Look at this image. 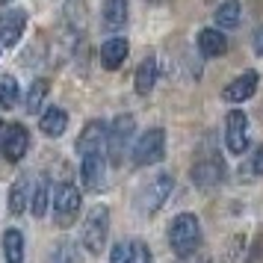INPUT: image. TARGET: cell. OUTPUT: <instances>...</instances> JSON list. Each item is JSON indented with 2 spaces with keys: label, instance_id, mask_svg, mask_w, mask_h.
<instances>
[{
  "label": "cell",
  "instance_id": "1",
  "mask_svg": "<svg viewBox=\"0 0 263 263\" xmlns=\"http://www.w3.org/2000/svg\"><path fill=\"white\" fill-rule=\"evenodd\" d=\"M201 242V225H198V216L195 213H180L175 216V222L168 225V246L175 254L186 257L198 249Z\"/></svg>",
  "mask_w": 263,
  "mask_h": 263
},
{
  "label": "cell",
  "instance_id": "2",
  "mask_svg": "<svg viewBox=\"0 0 263 263\" xmlns=\"http://www.w3.org/2000/svg\"><path fill=\"white\" fill-rule=\"evenodd\" d=\"M172 190H175V178H172V175H166V172H163V175L151 178V180L142 186V190L136 192V198H133L136 213H139V216L157 213V210L166 204V198L172 195Z\"/></svg>",
  "mask_w": 263,
  "mask_h": 263
},
{
  "label": "cell",
  "instance_id": "3",
  "mask_svg": "<svg viewBox=\"0 0 263 263\" xmlns=\"http://www.w3.org/2000/svg\"><path fill=\"white\" fill-rule=\"evenodd\" d=\"M107 237H109V207L107 204H98L86 216L80 242H83V249L89 254H101L104 246H107Z\"/></svg>",
  "mask_w": 263,
  "mask_h": 263
},
{
  "label": "cell",
  "instance_id": "4",
  "mask_svg": "<svg viewBox=\"0 0 263 263\" xmlns=\"http://www.w3.org/2000/svg\"><path fill=\"white\" fill-rule=\"evenodd\" d=\"M80 190L74 183H60L53 190V222L60 228H71L77 222V213H80Z\"/></svg>",
  "mask_w": 263,
  "mask_h": 263
},
{
  "label": "cell",
  "instance_id": "5",
  "mask_svg": "<svg viewBox=\"0 0 263 263\" xmlns=\"http://www.w3.org/2000/svg\"><path fill=\"white\" fill-rule=\"evenodd\" d=\"M166 157V130H160V127H151V130H145L136 145H133V163L139 168L145 166H154Z\"/></svg>",
  "mask_w": 263,
  "mask_h": 263
},
{
  "label": "cell",
  "instance_id": "6",
  "mask_svg": "<svg viewBox=\"0 0 263 263\" xmlns=\"http://www.w3.org/2000/svg\"><path fill=\"white\" fill-rule=\"evenodd\" d=\"M133 136V116H119V119L112 121L107 127V148H109V163L112 166H121V160H124V145L130 142Z\"/></svg>",
  "mask_w": 263,
  "mask_h": 263
},
{
  "label": "cell",
  "instance_id": "7",
  "mask_svg": "<svg viewBox=\"0 0 263 263\" xmlns=\"http://www.w3.org/2000/svg\"><path fill=\"white\" fill-rule=\"evenodd\" d=\"M30 148V133L21 124H0V154L6 160H21Z\"/></svg>",
  "mask_w": 263,
  "mask_h": 263
},
{
  "label": "cell",
  "instance_id": "8",
  "mask_svg": "<svg viewBox=\"0 0 263 263\" xmlns=\"http://www.w3.org/2000/svg\"><path fill=\"white\" fill-rule=\"evenodd\" d=\"M225 145L231 154H242L249 148V116L242 109H234L228 112L225 121Z\"/></svg>",
  "mask_w": 263,
  "mask_h": 263
},
{
  "label": "cell",
  "instance_id": "9",
  "mask_svg": "<svg viewBox=\"0 0 263 263\" xmlns=\"http://www.w3.org/2000/svg\"><path fill=\"white\" fill-rule=\"evenodd\" d=\"M254 92H257V71L249 68V71H242L237 80H231V83L225 86L222 101H228V104H242V101L254 98Z\"/></svg>",
  "mask_w": 263,
  "mask_h": 263
},
{
  "label": "cell",
  "instance_id": "10",
  "mask_svg": "<svg viewBox=\"0 0 263 263\" xmlns=\"http://www.w3.org/2000/svg\"><path fill=\"white\" fill-rule=\"evenodd\" d=\"M225 178V163H222V157H204L198 160L195 166H192V180L204 186V190H210L216 183H222Z\"/></svg>",
  "mask_w": 263,
  "mask_h": 263
},
{
  "label": "cell",
  "instance_id": "11",
  "mask_svg": "<svg viewBox=\"0 0 263 263\" xmlns=\"http://www.w3.org/2000/svg\"><path fill=\"white\" fill-rule=\"evenodd\" d=\"M24 27H27L24 9H6L0 15V45H6V48L18 45V39L24 36Z\"/></svg>",
  "mask_w": 263,
  "mask_h": 263
},
{
  "label": "cell",
  "instance_id": "12",
  "mask_svg": "<svg viewBox=\"0 0 263 263\" xmlns=\"http://www.w3.org/2000/svg\"><path fill=\"white\" fill-rule=\"evenodd\" d=\"M83 163H80V180H83V186L89 192H98L104 186V180H107V163H104V157L101 154H86L80 157Z\"/></svg>",
  "mask_w": 263,
  "mask_h": 263
},
{
  "label": "cell",
  "instance_id": "13",
  "mask_svg": "<svg viewBox=\"0 0 263 263\" xmlns=\"http://www.w3.org/2000/svg\"><path fill=\"white\" fill-rule=\"evenodd\" d=\"M107 142V124L104 121H89L77 139V154L86 157V154H101V148Z\"/></svg>",
  "mask_w": 263,
  "mask_h": 263
},
{
  "label": "cell",
  "instance_id": "14",
  "mask_svg": "<svg viewBox=\"0 0 263 263\" xmlns=\"http://www.w3.org/2000/svg\"><path fill=\"white\" fill-rule=\"evenodd\" d=\"M109 263H151V251L142 239H124L112 249Z\"/></svg>",
  "mask_w": 263,
  "mask_h": 263
},
{
  "label": "cell",
  "instance_id": "15",
  "mask_svg": "<svg viewBox=\"0 0 263 263\" xmlns=\"http://www.w3.org/2000/svg\"><path fill=\"white\" fill-rule=\"evenodd\" d=\"M127 53H130V45H127V39H109L101 45V65L109 68V71H116L121 62L127 60Z\"/></svg>",
  "mask_w": 263,
  "mask_h": 263
},
{
  "label": "cell",
  "instance_id": "16",
  "mask_svg": "<svg viewBox=\"0 0 263 263\" xmlns=\"http://www.w3.org/2000/svg\"><path fill=\"white\" fill-rule=\"evenodd\" d=\"M101 18H104V30H121L127 24V0H104L101 6Z\"/></svg>",
  "mask_w": 263,
  "mask_h": 263
},
{
  "label": "cell",
  "instance_id": "17",
  "mask_svg": "<svg viewBox=\"0 0 263 263\" xmlns=\"http://www.w3.org/2000/svg\"><path fill=\"white\" fill-rule=\"evenodd\" d=\"M39 127H42V133H45V136L57 139V136H62V133H65V127H68V112H65V109H60V107H48L45 112H42Z\"/></svg>",
  "mask_w": 263,
  "mask_h": 263
},
{
  "label": "cell",
  "instance_id": "18",
  "mask_svg": "<svg viewBox=\"0 0 263 263\" xmlns=\"http://www.w3.org/2000/svg\"><path fill=\"white\" fill-rule=\"evenodd\" d=\"M198 50H201L207 60H213V57H222L228 50V39L219 33V30H213V27H207V30H201L198 33Z\"/></svg>",
  "mask_w": 263,
  "mask_h": 263
},
{
  "label": "cell",
  "instance_id": "19",
  "mask_svg": "<svg viewBox=\"0 0 263 263\" xmlns=\"http://www.w3.org/2000/svg\"><path fill=\"white\" fill-rule=\"evenodd\" d=\"M3 260L6 263H24V234L18 228L3 231Z\"/></svg>",
  "mask_w": 263,
  "mask_h": 263
},
{
  "label": "cell",
  "instance_id": "20",
  "mask_svg": "<svg viewBox=\"0 0 263 263\" xmlns=\"http://www.w3.org/2000/svg\"><path fill=\"white\" fill-rule=\"evenodd\" d=\"M33 198H30V204H27V207H30V213L36 216V219H42V216L48 213V201H50V180L45 178V175H42V178L36 180V186H33Z\"/></svg>",
  "mask_w": 263,
  "mask_h": 263
},
{
  "label": "cell",
  "instance_id": "21",
  "mask_svg": "<svg viewBox=\"0 0 263 263\" xmlns=\"http://www.w3.org/2000/svg\"><path fill=\"white\" fill-rule=\"evenodd\" d=\"M154 80H157V60L154 57H145L142 62H139V68H136V92L139 95H148L151 89H154Z\"/></svg>",
  "mask_w": 263,
  "mask_h": 263
},
{
  "label": "cell",
  "instance_id": "22",
  "mask_svg": "<svg viewBox=\"0 0 263 263\" xmlns=\"http://www.w3.org/2000/svg\"><path fill=\"white\" fill-rule=\"evenodd\" d=\"M27 204H30V180L18 178L12 183V190H9V210H12V216H21L27 210Z\"/></svg>",
  "mask_w": 263,
  "mask_h": 263
},
{
  "label": "cell",
  "instance_id": "23",
  "mask_svg": "<svg viewBox=\"0 0 263 263\" xmlns=\"http://www.w3.org/2000/svg\"><path fill=\"white\" fill-rule=\"evenodd\" d=\"M239 15H242L239 0H225V3H219V9H216V24L225 27V30H234V27L239 24Z\"/></svg>",
  "mask_w": 263,
  "mask_h": 263
},
{
  "label": "cell",
  "instance_id": "24",
  "mask_svg": "<svg viewBox=\"0 0 263 263\" xmlns=\"http://www.w3.org/2000/svg\"><path fill=\"white\" fill-rule=\"evenodd\" d=\"M18 98H21V92H18V80H15L12 74H0V107L3 109L18 107Z\"/></svg>",
  "mask_w": 263,
  "mask_h": 263
},
{
  "label": "cell",
  "instance_id": "25",
  "mask_svg": "<svg viewBox=\"0 0 263 263\" xmlns=\"http://www.w3.org/2000/svg\"><path fill=\"white\" fill-rule=\"evenodd\" d=\"M45 98H48V80H36L27 92V112H39Z\"/></svg>",
  "mask_w": 263,
  "mask_h": 263
},
{
  "label": "cell",
  "instance_id": "26",
  "mask_svg": "<svg viewBox=\"0 0 263 263\" xmlns=\"http://www.w3.org/2000/svg\"><path fill=\"white\" fill-rule=\"evenodd\" d=\"M50 263H80V254H77V249L71 242H60L50 251Z\"/></svg>",
  "mask_w": 263,
  "mask_h": 263
},
{
  "label": "cell",
  "instance_id": "27",
  "mask_svg": "<svg viewBox=\"0 0 263 263\" xmlns=\"http://www.w3.org/2000/svg\"><path fill=\"white\" fill-rule=\"evenodd\" d=\"M251 48H254V53H257V57H263V27H257V30H254V36H251Z\"/></svg>",
  "mask_w": 263,
  "mask_h": 263
},
{
  "label": "cell",
  "instance_id": "28",
  "mask_svg": "<svg viewBox=\"0 0 263 263\" xmlns=\"http://www.w3.org/2000/svg\"><path fill=\"white\" fill-rule=\"evenodd\" d=\"M251 168H254V175H260V178H263V145L257 148V154H254V163H251Z\"/></svg>",
  "mask_w": 263,
  "mask_h": 263
},
{
  "label": "cell",
  "instance_id": "29",
  "mask_svg": "<svg viewBox=\"0 0 263 263\" xmlns=\"http://www.w3.org/2000/svg\"><path fill=\"white\" fill-rule=\"evenodd\" d=\"M0 3H3V6H6V3H12V0H0Z\"/></svg>",
  "mask_w": 263,
  "mask_h": 263
},
{
  "label": "cell",
  "instance_id": "30",
  "mask_svg": "<svg viewBox=\"0 0 263 263\" xmlns=\"http://www.w3.org/2000/svg\"><path fill=\"white\" fill-rule=\"evenodd\" d=\"M151 3H157V0H151Z\"/></svg>",
  "mask_w": 263,
  "mask_h": 263
}]
</instances>
